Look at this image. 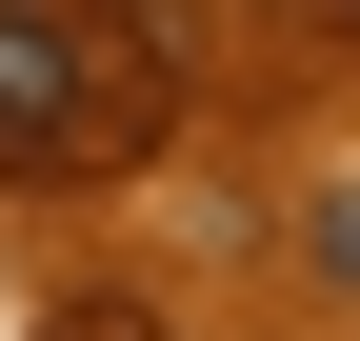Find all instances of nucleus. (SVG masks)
Segmentation results:
<instances>
[{
    "instance_id": "nucleus-3",
    "label": "nucleus",
    "mask_w": 360,
    "mask_h": 341,
    "mask_svg": "<svg viewBox=\"0 0 360 341\" xmlns=\"http://www.w3.org/2000/svg\"><path fill=\"white\" fill-rule=\"evenodd\" d=\"M40 341H160V321H141V302H60Z\"/></svg>"
},
{
    "instance_id": "nucleus-2",
    "label": "nucleus",
    "mask_w": 360,
    "mask_h": 341,
    "mask_svg": "<svg viewBox=\"0 0 360 341\" xmlns=\"http://www.w3.org/2000/svg\"><path fill=\"white\" fill-rule=\"evenodd\" d=\"M300 241H321V281L360 302V161H321V181H300Z\"/></svg>"
},
{
    "instance_id": "nucleus-1",
    "label": "nucleus",
    "mask_w": 360,
    "mask_h": 341,
    "mask_svg": "<svg viewBox=\"0 0 360 341\" xmlns=\"http://www.w3.org/2000/svg\"><path fill=\"white\" fill-rule=\"evenodd\" d=\"M160 120H180V80L120 0H0V181H101Z\"/></svg>"
}]
</instances>
